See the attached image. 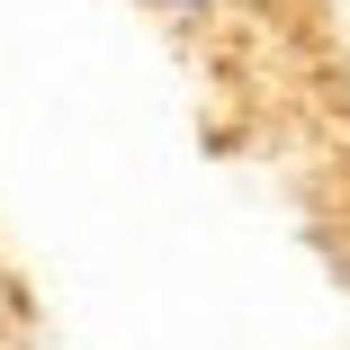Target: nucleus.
Masks as SVG:
<instances>
[{
  "instance_id": "f257e3e1",
  "label": "nucleus",
  "mask_w": 350,
  "mask_h": 350,
  "mask_svg": "<svg viewBox=\"0 0 350 350\" xmlns=\"http://www.w3.org/2000/svg\"><path fill=\"white\" fill-rule=\"evenodd\" d=\"M0 350H27V341H18V332H10V323H0Z\"/></svg>"
}]
</instances>
